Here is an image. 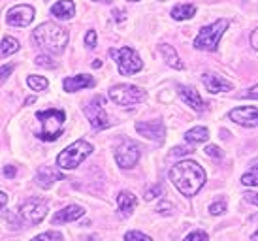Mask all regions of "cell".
<instances>
[{
  "instance_id": "obj_1",
  "label": "cell",
  "mask_w": 258,
  "mask_h": 241,
  "mask_svg": "<svg viewBox=\"0 0 258 241\" xmlns=\"http://www.w3.org/2000/svg\"><path fill=\"white\" fill-rule=\"evenodd\" d=\"M170 181L183 196H194L206 183V171L194 160H181L170 170Z\"/></svg>"
},
{
  "instance_id": "obj_2",
  "label": "cell",
  "mask_w": 258,
  "mask_h": 241,
  "mask_svg": "<svg viewBox=\"0 0 258 241\" xmlns=\"http://www.w3.org/2000/svg\"><path fill=\"white\" fill-rule=\"evenodd\" d=\"M32 36L38 45L49 53H62L68 43V30L55 23H42L34 29Z\"/></svg>"
},
{
  "instance_id": "obj_3",
  "label": "cell",
  "mask_w": 258,
  "mask_h": 241,
  "mask_svg": "<svg viewBox=\"0 0 258 241\" xmlns=\"http://www.w3.org/2000/svg\"><path fill=\"white\" fill-rule=\"evenodd\" d=\"M36 117L42 123V132L40 138L43 142H55L58 136L62 134V127H64L66 115L62 109H45V111H38Z\"/></svg>"
},
{
  "instance_id": "obj_4",
  "label": "cell",
  "mask_w": 258,
  "mask_h": 241,
  "mask_svg": "<svg viewBox=\"0 0 258 241\" xmlns=\"http://www.w3.org/2000/svg\"><path fill=\"white\" fill-rule=\"evenodd\" d=\"M91 153H93V145L89 142H85V140H78L72 145H68L57 156V166L60 170H76Z\"/></svg>"
},
{
  "instance_id": "obj_5",
  "label": "cell",
  "mask_w": 258,
  "mask_h": 241,
  "mask_svg": "<svg viewBox=\"0 0 258 241\" xmlns=\"http://www.w3.org/2000/svg\"><path fill=\"white\" fill-rule=\"evenodd\" d=\"M228 29V21L226 19H219V21L211 23L208 27L198 32V36L194 38V47L200 51H217L219 42H221L222 34Z\"/></svg>"
},
{
  "instance_id": "obj_6",
  "label": "cell",
  "mask_w": 258,
  "mask_h": 241,
  "mask_svg": "<svg viewBox=\"0 0 258 241\" xmlns=\"http://www.w3.org/2000/svg\"><path fill=\"white\" fill-rule=\"evenodd\" d=\"M109 55L115 58L117 63V68H119V74L121 76H132L144 68V63L134 49L130 47H121V49H111Z\"/></svg>"
},
{
  "instance_id": "obj_7",
  "label": "cell",
  "mask_w": 258,
  "mask_h": 241,
  "mask_svg": "<svg viewBox=\"0 0 258 241\" xmlns=\"http://www.w3.org/2000/svg\"><path fill=\"white\" fill-rule=\"evenodd\" d=\"M145 91L140 89L136 85H115L109 89V98L113 100L117 106L122 107H130V106H136L140 102L145 100Z\"/></svg>"
},
{
  "instance_id": "obj_8",
  "label": "cell",
  "mask_w": 258,
  "mask_h": 241,
  "mask_svg": "<svg viewBox=\"0 0 258 241\" xmlns=\"http://www.w3.org/2000/svg\"><path fill=\"white\" fill-rule=\"evenodd\" d=\"M19 215L29 224H40L47 215V204L42 198H29L19 207Z\"/></svg>"
},
{
  "instance_id": "obj_9",
  "label": "cell",
  "mask_w": 258,
  "mask_h": 241,
  "mask_svg": "<svg viewBox=\"0 0 258 241\" xmlns=\"http://www.w3.org/2000/svg\"><path fill=\"white\" fill-rule=\"evenodd\" d=\"M87 117L91 120V127L94 130H104L108 128L111 123H109V117L104 109V98L102 96H94L91 100V104L87 106Z\"/></svg>"
},
{
  "instance_id": "obj_10",
  "label": "cell",
  "mask_w": 258,
  "mask_h": 241,
  "mask_svg": "<svg viewBox=\"0 0 258 241\" xmlns=\"http://www.w3.org/2000/svg\"><path fill=\"white\" fill-rule=\"evenodd\" d=\"M115 160L121 166L122 170H130L134 168L140 160V147L134 142H124L121 143L117 151H115Z\"/></svg>"
},
{
  "instance_id": "obj_11",
  "label": "cell",
  "mask_w": 258,
  "mask_h": 241,
  "mask_svg": "<svg viewBox=\"0 0 258 241\" xmlns=\"http://www.w3.org/2000/svg\"><path fill=\"white\" fill-rule=\"evenodd\" d=\"M230 120H234L237 125L247 128H256L258 127V107L254 106H243L236 107L228 113Z\"/></svg>"
},
{
  "instance_id": "obj_12",
  "label": "cell",
  "mask_w": 258,
  "mask_h": 241,
  "mask_svg": "<svg viewBox=\"0 0 258 241\" xmlns=\"http://www.w3.org/2000/svg\"><path fill=\"white\" fill-rule=\"evenodd\" d=\"M6 21L14 27H29L30 23L34 21V8L29 4H21V6H15L8 12Z\"/></svg>"
},
{
  "instance_id": "obj_13",
  "label": "cell",
  "mask_w": 258,
  "mask_h": 241,
  "mask_svg": "<svg viewBox=\"0 0 258 241\" xmlns=\"http://www.w3.org/2000/svg\"><path fill=\"white\" fill-rule=\"evenodd\" d=\"M136 130L140 136L155 140V142H162L166 134L164 125L160 120H140V123H136Z\"/></svg>"
},
{
  "instance_id": "obj_14",
  "label": "cell",
  "mask_w": 258,
  "mask_h": 241,
  "mask_svg": "<svg viewBox=\"0 0 258 241\" xmlns=\"http://www.w3.org/2000/svg\"><path fill=\"white\" fill-rule=\"evenodd\" d=\"M202 83L206 85L211 94H217V92H228L234 89V85L226 81V79H222L221 76H217V74H204L202 76Z\"/></svg>"
},
{
  "instance_id": "obj_15",
  "label": "cell",
  "mask_w": 258,
  "mask_h": 241,
  "mask_svg": "<svg viewBox=\"0 0 258 241\" xmlns=\"http://www.w3.org/2000/svg\"><path fill=\"white\" fill-rule=\"evenodd\" d=\"M177 91H179L181 98L185 100V104H188L192 109L200 111V113H202V111H206V104H204V100L200 98V94H198V91H196V89H192V87L179 85V87H177Z\"/></svg>"
},
{
  "instance_id": "obj_16",
  "label": "cell",
  "mask_w": 258,
  "mask_h": 241,
  "mask_svg": "<svg viewBox=\"0 0 258 241\" xmlns=\"http://www.w3.org/2000/svg\"><path fill=\"white\" fill-rule=\"evenodd\" d=\"M83 215H85V209L81 206H66L64 209L57 211V215L53 217V224H66V222L81 219Z\"/></svg>"
},
{
  "instance_id": "obj_17",
  "label": "cell",
  "mask_w": 258,
  "mask_h": 241,
  "mask_svg": "<svg viewBox=\"0 0 258 241\" xmlns=\"http://www.w3.org/2000/svg\"><path fill=\"white\" fill-rule=\"evenodd\" d=\"M62 85H64L66 92H76L85 89V87H93L94 79L91 76H87V74H78V76H72V78H66Z\"/></svg>"
},
{
  "instance_id": "obj_18",
  "label": "cell",
  "mask_w": 258,
  "mask_h": 241,
  "mask_svg": "<svg viewBox=\"0 0 258 241\" xmlns=\"http://www.w3.org/2000/svg\"><path fill=\"white\" fill-rule=\"evenodd\" d=\"M60 179H64V175H62V173H58L57 170L49 168V166H42L36 173V183L40 185L42 189H49L55 181H60Z\"/></svg>"
},
{
  "instance_id": "obj_19",
  "label": "cell",
  "mask_w": 258,
  "mask_h": 241,
  "mask_svg": "<svg viewBox=\"0 0 258 241\" xmlns=\"http://www.w3.org/2000/svg\"><path fill=\"white\" fill-rule=\"evenodd\" d=\"M74 12H76V6L72 0H58L57 4L51 6V15L57 19H62V21L74 17Z\"/></svg>"
},
{
  "instance_id": "obj_20",
  "label": "cell",
  "mask_w": 258,
  "mask_h": 241,
  "mask_svg": "<svg viewBox=\"0 0 258 241\" xmlns=\"http://www.w3.org/2000/svg\"><path fill=\"white\" fill-rule=\"evenodd\" d=\"M160 53H162V57H164V61H166L168 66H172V68H175V70H183V68H185L183 63H181L179 55H177V51L173 49L172 45L162 43V45H160Z\"/></svg>"
},
{
  "instance_id": "obj_21",
  "label": "cell",
  "mask_w": 258,
  "mask_h": 241,
  "mask_svg": "<svg viewBox=\"0 0 258 241\" xmlns=\"http://www.w3.org/2000/svg\"><path fill=\"white\" fill-rule=\"evenodd\" d=\"M117 206H119L122 215H130L132 209L136 207V196H134L132 192H126V191L119 192V196H117Z\"/></svg>"
},
{
  "instance_id": "obj_22",
  "label": "cell",
  "mask_w": 258,
  "mask_h": 241,
  "mask_svg": "<svg viewBox=\"0 0 258 241\" xmlns=\"http://www.w3.org/2000/svg\"><path fill=\"white\" fill-rule=\"evenodd\" d=\"M194 14H196V8L192 4H177L172 10V17L175 21H186V19L194 17Z\"/></svg>"
},
{
  "instance_id": "obj_23",
  "label": "cell",
  "mask_w": 258,
  "mask_h": 241,
  "mask_svg": "<svg viewBox=\"0 0 258 241\" xmlns=\"http://www.w3.org/2000/svg\"><path fill=\"white\" fill-rule=\"evenodd\" d=\"M209 132L206 127H194L192 130H188L185 134V140L190 143H202V142H208Z\"/></svg>"
},
{
  "instance_id": "obj_24",
  "label": "cell",
  "mask_w": 258,
  "mask_h": 241,
  "mask_svg": "<svg viewBox=\"0 0 258 241\" xmlns=\"http://www.w3.org/2000/svg\"><path fill=\"white\" fill-rule=\"evenodd\" d=\"M17 51H19V42H17L15 38L6 36V38L2 40V57H8V55L17 53Z\"/></svg>"
},
{
  "instance_id": "obj_25",
  "label": "cell",
  "mask_w": 258,
  "mask_h": 241,
  "mask_svg": "<svg viewBox=\"0 0 258 241\" xmlns=\"http://www.w3.org/2000/svg\"><path fill=\"white\" fill-rule=\"evenodd\" d=\"M27 85L32 89V91H45L47 89V79L42 78V76H29L27 78Z\"/></svg>"
},
{
  "instance_id": "obj_26",
  "label": "cell",
  "mask_w": 258,
  "mask_h": 241,
  "mask_svg": "<svg viewBox=\"0 0 258 241\" xmlns=\"http://www.w3.org/2000/svg\"><path fill=\"white\" fill-rule=\"evenodd\" d=\"M241 183H243L245 187H256L258 185V162L245 173L243 177H241Z\"/></svg>"
},
{
  "instance_id": "obj_27",
  "label": "cell",
  "mask_w": 258,
  "mask_h": 241,
  "mask_svg": "<svg viewBox=\"0 0 258 241\" xmlns=\"http://www.w3.org/2000/svg\"><path fill=\"white\" fill-rule=\"evenodd\" d=\"M124 241H153V239H151L149 235L138 232V230H130V232H126V235H124Z\"/></svg>"
},
{
  "instance_id": "obj_28",
  "label": "cell",
  "mask_w": 258,
  "mask_h": 241,
  "mask_svg": "<svg viewBox=\"0 0 258 241\" xmlns=\"http://www.w3.org/2000/svg\"><path fill=\"white\" fill-rule=\"evenodd\" d=\"M32 241H62V235L58 232H45V234L36 235Z\"/></svg>"
},
{
  "instance_id": "obj_29",
  "label": "cell",
  "mask_w": 258,
  "mask_h": 241,
  "mask_svg": "<svg viewBox=\"0 0 258 241\" xmlns=\"http://www.w3.org/2000/svg\"><path fill=\"white\" fill-rule=\"evenodd\" d=\"M36 64L38 66H43V68H55V66H57V63H55L53 57H49V55H38Z\"/></svg>"
},
{
  "instance_id": "obj_30",
  "label": "cell",
  "mask_w": 258,
  "mask_h": 241,
  "mask_svg": "<svg viewBox=\"0 0 258 241\" xmlns=\"http://www.w3.org/2000/svg\"><path fill=\"white\" fill-rule=\"evenodd\" d=\"M162 194V185H153L145 191V200H153Z\"/></svg>"
},
{
  "instance_id": "obj_31",
  "label": "cell",
  "mask_w": 258,
  "mask_h": 241,
  "mask_svg": "<svg viewBox=\"0 0 258 241\" xmlns=\"http://www.w3.org/2000/svg\"><path fill=\"white\" fill-rule=\"evenodd\" d=\"M224 211H226V202H222V200H219V202L209 206V213H211V215H221V213H224Z\"/></svg>"
},
{
  "instance_id": "obj_32",
  "label": "cell",
  "mask_w": 258,
  "mask_h": 241,
  "mask_svg": "<svg viewBox=\"0 0 258 241\" xmlns=\"http://www.w3.org/2000/svg\"><path fill=\"white\" fill-rule=\"evenodd\" d=\"M85 43L89 49H94V47H96V32H94V30H89V32H87Z\"/></svg>"
},
{
  "instance_id": "obj_33",
  "label": "cell",
  "mask_w": 258,
  "mask_h": 241,
  "mask_svg": "<svg viewBox=\"0 0 258 241\" xmlns=\"http://www.w3.org/2000/svg\"><path fill=\"white\" fill-rule=\"evenodd\" d=\"M185 241H208V234L206 232H192L185 237Z\"/></svg>"
},
{
  "instance_id": "obj_34",
  "label": "cell",
  "mask_w": 258,
  "mask_h": 241,
  "mask_svg": "<svg viewBox=\"0 0 258 241\" xmlns=\"http://www.w3.org/2000/svg\"><path fill=\"white\" fill-rule=\"evenodd\" d=\"M204 151H206V155L213 156V158H221V156H222V151L219 149L217 145H208V147H206Z\"/></svg>"
},
{
  "instance_id": "obj_35",
  "label": "cell",
  "mask_w": 258,
  "mask_h": 241,
  "mask_svg": "<svg viewBox=\"0 0 258 241\" xmlns=\"http://www.w3.org/2000/svg\"><path fill=\"white\" fill-rule=\"evenodd\" d=\"M239 98H256L258 100V85L251 87L249 91H245L239 94Z\"/></svg>"
},
{
  "instance_id": "obj_36",
  "label": "cell",
  "mask_w": 258,
  "mask_h": 241,
  "mask_svg": "<svg viewBox=\"0 0 258 241\" xmlns=\"http://www.w3.org/2000/svg\"><path fill=\"white\" fill-rule=\"evenodd\" d=\"M113 19L117 23H122L124 19H126V12H124V10H121V8H115V10H113Z\"/></svg>"
},
{
  "instance_id": "obj_37",
  "label": "cell",
  "mask_w": 258,
  "mask_h": 241,
  "mask_svg": "<svg viewBox=\"0 0 258 241\" xmlns=\"http://www.w3.org/2000/svg\"><path fill=\"white\" fill-rule=\"evenodd\" d=\"M243 196H245V200H247L249 204H254V206H258V192H245Z\"/></svg>"
},
{
  "instance_id": "obj_38",
  "label": "cell",
  "mask_w": 258,
  "mask_h": 241,
  "mask_svg": "<svg viewBox=\"0 0 258 241\" xmlns=\"http://www.w3.org/2000/svg\"><path fill=\"white\" fill-rule=\"evenodd\" d=\"M14 72V64H6L4 68H2V81H6L8 79V76Z\"/></svg>"
},
{
  "instance_id": "obj_39",
  "label": "cell",
  "mask_w": 258,
  "mask_h": 241,
  "mask_svg": "<svg viewBox=\"0 0 258 241\" xmlns=\"http://www.w3.org/2000/svg\"><path fill=\"white\" fill-rule=\"evenodd\" d=\"M15 173H17V170H15V166H4V175H6L8 179L15 177Z\"/></svg>"
},
{
  "instance_id": "obj_40",
  "label": "cell",
  "mask_w": 258,
  "mask_h": 241,
  "mask_svg": "<svg viewBox=\"0 0 258 241\" xmlns=\"http://www.w3.org/2000/svg\"><path fill=\"white\" fill-rule=\"evenodd\" d=\"M190 151L186 149V147H175L173 149V153H172V156H183V155H188Z\"/></svg>"
},
{
  "instance_id": "obj_41",
  "label": "cell",
  "mask_w": 258,
  "mask_h": 241,
  "mask_svg": "<svg viewBox=\"0 0 258 241\" xmlns=\"http://www.w3.org/2000/svg\"><path fill=\"white\" fill-rule=\"evenodd\" d=\"M168 209H172V206H170L168 202H162V204L158 206V211H160V213H164V215H170V213H172V211H168Z\"/></svg>"
},
{
  "instance_id": "obj_42",
  "label": "cell",
  "mask_w": 258,
  "mask_h": 241,
  "mask_svg": "<svg viewBox=\"0 0 258 241\" xmlns=\"http://www.w3.org/2000/svg\"><path fill=\"white\" fill-rule=\"evenodd\" d=\"M251 45L254 47V49H258V29L252 30V34H251Z\"/></svg>"
},
{
  "instance_id": "obj_43",
  "label": "cell",
  "mask_w": 258,
  "mask_h": 241,
  "mask_svg": "<svg viewBox=\"0 0 258 241\" xmlns=\"http://www.w3.org/2000/svg\"><path fill=\"white\" fill-rule=\"evenodd\" d=\"M6 202H8V194L6 192H2V194H0V204H2V207L6 206Z\"/></svg>"
},
{
  "instance_id": "obj_44",
  "label": "cell",
  "mask_w": 258,
  "mask_h": 241,
  "mask_svg": "<svg viewBox=\"0 0 258 241\" xmlns=\"http://www.w3.org/2000/svg\"><path fill=\"white\" fill-rule=\"evenodd\" d=\"M100 66H102L100 61H94V63H93V68H100Z\"/></svg>"
},
{
  "instance_id": "obj_45",
  "label": "cell",
  "mask_w": 258,
  "mask_h": 241,
  "mask_svg": "<svg viewBox=\"0 0 258 241\" xmlns=\"http://www.w3.org/2000/svg\"><path fill=\"white\" fill-rule=\"evenodd\" d=\"M252 241H258V232H254V234H252Z\"/></svg>"
},
{
  "instance_id": "obj_46",
  "label": "cell",
  "mask_w": 258,
  "mask_h": 241,
  "mask_svg": "<svg viewBox=\"0 0 258 241\" xmlns=\"http://www.w3.org/2000/svg\"><path fill=\"white\" fill-rule=\"evenodd\" d=\"M94 2H104V4H109L111 0H94Z\"/></svg>"
},
{
  "instance_id": "obj_47",
  "label": "cell",
  "mask_w": 258,
  "mask_h": 241,
  "mask_svg": "<svg viewBox=\"0 0 258 241\" xmlns=\"http://www.w3.org/2000/svg\"><path fill=\"white\" fill-rule=\"evenodd\" d=\"M128 2H138V0H128Z\"/></svg>"
}]
</instances>
